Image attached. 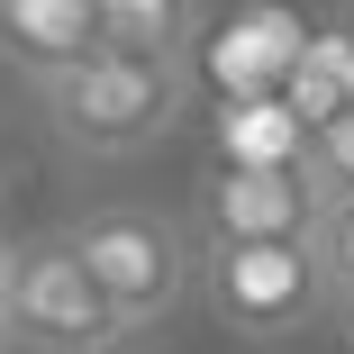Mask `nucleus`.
Returning a JSON list of instances; mask_svg holds the SVG:
<instances>
[{"instance_id": "f257e3e1", "label": "nucleus", "mask_w": 354, "mask_h": 354, "mask_svg": "<svg viewBox=\"0 0 354 354\" xmlns=\"http://www.w3.org/2000/svg\"><path fill=\"white\" fill-rule=\"evenodd\" d=\"M55 236H64V254L91 272V291H100V309L118 318L127 345L191 300V227L164 218V209L109 200V209H82V218L55 227Z\"/></svg>"}, {"instance_id": "f03ea898", "label": "nucleus", "mask_w": 354, "mask_h": 354, "mask_svg": "<svg viewBox=\"0 0 354 354\" xmlns=\"http://www.w3.org/2000/svg\"><path fill=\"white\" fill-rule=\"evenodd\" d=\"M37 109H46V127H55L73 155H100V164H118V155H146V146H164V136L182 127V109H191V82H182V64L91 55L82 73L46 82V91H37Z\"/></svg>"}, {"instance_id": "7ed1b4c3", "label": "nucleus", "mask_w": 354, "mask_h": 354, "mask_svg": "<svg viewBox=\"0 0 354 354\" xmlns=\"http://www.w3.org/2000/svg\"><path fill=\"white\" fill-rule=\"evenodd\" d=\"M0 345H28V354H109V345H127V336H118V318L100 309L91 272L64 254V236H28V245H10Z\"/></svg>"}, {"instance_id": "20e7f679", "label": "nucleus", "mask_w": 354, "mask_h": 354, "mask_svg": "<svg viewBox=\"0 0 354 354\" xmlns=\"http://www.w3.org/2000/svg\"><path fill=\"white\" fill-rule=\"evenodd\" d=\"M191 291H209L218 327H236V336H300L327 309L300 245H218V236H200L191 245Z\"/></svg>"}, {"instance_id": "39448f33", "label": "nucleus", "mask_w": 354, "mask_h": 354, "mask_svg": "<svg viewBox=\"0 0 354 354\" xmlns=\"http://www.w3.org/2000/svg\"><path fill=\"white\" fill-rule=\"evenodd\" d=\"M309 209L318 200L291 164H227L200 191V236H218V245H300Z\"/></svg>"}, {"instance_id": "423d86ee", "label": "nucleus", "mask_w": 354, "mask_h": 354, "mask_svg": "<svg viewBox=\"0 0 354 354\" xmlns=\"http://www.w3.org/2000/svg\"><path fill=\"white\" fill-rule=\"evenodd\" d=\"M91 55H100V10L91 0H0V64L28 91L82 73Z\"/></svg>"}, {"instance_id": "0eeeda50", "label": "nucleus", "mask_w": 354, "mask_h": 354, "mask_svg": "<svg viewBox=\"0 0 354 354\" xmlns=\"http://www.w3.org/2000/svg\"><path fill=\"white\" fill-rule=\"evenodd\" d=\"M91 10H100V55L191 64L200 46V0H91Z\"/></svg>"}, {"instance_id": "6e6552de", "label": "nucleus", "mask_w": 354, "mask_h": 354, "mask_svg": "<svg viewBox=\"0 0 354 354\" xmlns=\"http://www.w3.org/2000/svg\"><path fill=\"white\" fill-rule=\"evenodd\" d=\"M291 173L309 182V200L354 191V100H345V109H327V118L309 127V146H300V164H291Z\"/></svg>"}, {"instance_id": "1a4fd4ad", "label": "nucleus", "mask_w": 354, "mask_h": 354, "mask_svg": "<svg viewBox=\"0 0 354 354\" xmlns=\"http://www.w3.org/2000/svg\"><path fill=\"white\" fill-rule=\"evenodd\" d=\"M300 254H309V272H318V291H345V281H354V191H336V200L309 209Z\"/></svg>"}, {"instance_id": "9d476101", "label": "nucleus", "mask_w": 354, "mask_h": 354, "mask_svg": "<svg viewBox=\"0 0 354 354\" xmlns=\"http://www.w3.org/2000/svg\"><path fill=\"white\" fill-rule=\"evenodd\" d=\"M318 327H327V336H336V345L354 354V281H345V291H327V309H318Z\"/></svg>"}, {"instance_id": "9b49d317", "label": "nucleus", "mask_w": 354, "mask_h": 354, "mask_svg": "<svg viewBox=\"0 0 354 354\" xmlns=\"http://www.w3.org/2000/svg\"><path fill=\"white\" fill-rule=\"evenodd\" d=\"M0 291H10V236H0Z\"/></svg>"}, {"instance_id": "f8f14e48", "label": "nucleus", "mask_w": 354, "mask_h": 354, "mask_svg": "<svg viewBox=\"0 0 354 354\" xmlns=\"http://www.w3.org/2000/svg\"><path fill=\"white\" fill-rule=\"evenodd\" d=\"M109 354H127V345H109Z\"/></svg>"}]
</instances>
